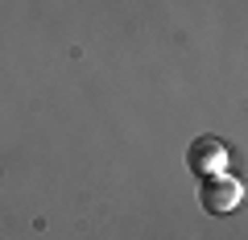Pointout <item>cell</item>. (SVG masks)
I'll return each instance as SVG.
<instances>
[{
	"instance_id": "obj_1",
	"label": "cell",
	"mask_w": 248,
	"mask_h": 240,
	"mask_svg": "<svg viewBox=\"0 0 248 240\" xmlns=\"http://www.w3.org/2000/svg\"><path fill=\"white\" fill-rule=\"evenodd\" d=\"M240 182H232V178H223V182H211V187L203 191V207L207 211H232V207L240 203Z\"/></svg>"
},
{
	"instance_id": "obj_2",
	"label": "cell",
	"mask_w": 248,
	"mask_h": 240,
	"mask_svg": "<svg viewBox=\"0 0 248 240\" xmlns=\"http://www.w3.org/2000/svg\"><path fill=\"white\" fill-rule=\"evenodd\" d=\"M223 161H228V153H223L219 141H199L195 153H190V166H195L199 174H207V170H219Z\"/></svg>"
}]
</instances>
